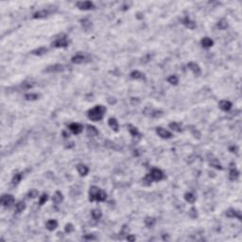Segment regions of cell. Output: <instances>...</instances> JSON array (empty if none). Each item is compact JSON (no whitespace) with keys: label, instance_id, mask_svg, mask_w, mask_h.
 <instances>
[{"label":"cell","instance_id":"6da1fadb","mask_svg":"<svg viewBox=\"0 0 242 242\" xmlns=\"http://www.w3.org/2000/svg\"><path fill=\"white\" fill-rule=\"evenodd\" d=\"M105 112H106V107L102 105H97L93 109L88 111V117L92 121H99L103 118Z\"/></svg>","mask_w":242,"mask_h":242},{"label":"cell","instance_id":"7a4b0ae2","mask_svg":"<svg viewBox=\"0 0 242 242\" xmlns=\"http://www.w3.org/2000/svg\"><path fill=\"white\" fill-rule=\"evenodd\" d=\"M107 198L106 193L103 190L99 189L97 186H91L90 191H89V200L90 202H94V200H97V202H104Z\"/></svg>","mask_w":242,"mask_h":242},{"label":"cell","instance_id":"3957f363","mask_svg":"<svg viewBox=\"0 0 242 242\" xmlns=\"http://www.w3.org/2000/svg\"><path fill=\"white\" fill-rule=\"evenodd\" d=\"M164 179V173L163 171L158 169V168H153L151 173L148 174L147 176L144 178V182L146 184H151L153 181H161Z\"/></svg>","mask_w":242,"mask_h":242},{"label":"cell","instance_id":"277c9868","mask_svg":"<svg viewBox=\"0 0 242 242\" xmlns=\"http://www.w3.org/2000/svg\"><path fill=\"white\" fill-rule=\"evenodd\" d=\"M52 46L55 47H66L68 46V41L65 35H61L60 37H58L57 39L54 41V43L52 44Z\"/></svg>","mask_w":242,"mask_h":242},{"label":"cell","instance_id":"5b68a950","mask_svg":"<svg viewBox=\"0 0 242 242\" xmlns=\"http://www.w3.org/2000/svg\"><path fill=\"white\" fill-rule=\"evenodd\" d=\"M77 7L79 9H83V11H88V9H95V5L93 4V2L91 1H81V2H77Z\"/></svg>","mask_w":242,"mask_h":242},{"label":"cell","instance_id":"8992f818","mask_svg":"<svg viewBox=\"0 0 242 242\" xmlns=\"http://www.w3.org/2000/svg\"><path fill=\"white\" fill-rule=\"evenodd\" d=\"M14 202V198L12 195H3L1 198V203L5 207H9Z\"/></svg>","mask_w":242,"mask_h":242},{"label":"cell","instance_id":"52a82bcc","mask_svg":"<svg viewBox=\"0 0 242 242\" xmlns=\"http://www.w3.org/2000/svg\"><path fill=\"white\" fill-rule=\"evenodd\" d=\"M65 70V66L63 65H50L48 67H46V69L44 70V72L47 73H55V72H63Z\"/></svg>","mask_w":242,"mask_h":242},{"label":"cell","instance_id":"ba28073f","mask_svg":"<svg viewBox=\"0 0 242 242\" xmlns=\"http://www.w3.org/2000/svg\"><path fill=\"white\" fill-rule=\"evenodd\" d=\"M156 132H157V134L160 136V137L164 138V139H168V138L172 137V133L163 128H157L156 129Z\"/></svg>","mask_w":242,"mask_h":242},{"label":"cell","instance_id":"9c48e42d","mask_svg":"<svg viewBox=\"0 0 242 242\" xmlns=\"http://www.w3.org/2000/svg\"><path fill=\"white\" fill-rule=\"evenodd\" d=\"M69 130H71V132L74 133V134H79V133H81L82 132V130H83V127L82 125L79 123H72L69 125Z\"/></svg>","mask_w":242,"mask_h":242},{"label":"cell","instance_id":"30bf717a","mask_svg":"<svg viewBox=\"0 0 242 242\" xmlns=\"http://www.w3.org/2000/svg\"><path fill=\"white\" fill-rule=\"evenodd\" d=\"M187 66H188V68L194 73V75L200 76V73H202V71H200V66L197 65V63H189L188 65H187Z\"/></svg>","mask_w":242,"mask_h":242},{"label":"cell","instance_id":"8fae6325","mask_svg":"<svg viewBox=\"0 0 242 242\" xmlns=\"http://www.w3.org/2000/svg\"><path fill=\"white\" fill-rule=\"evenodd\" d=\"M218 107L222 111H224V112H227V111H229L232 108V103L228 100H221L218 103Z\"/></svg>","mask_w":242,"mask_h":242},{"label":"cell","instance_id":"7c38bea8","mask_svg":"<svg viewBox=\"0 0 242 242\" xmlns=\"http://www.w3.org/2000/svg\"><path fill=\"white\" fill-rule=\"evenodd\" d=\"M226 216H228V218H237L238 219H241V214L239 211H237V210H235V209H230L228 210L227 212H226Z\"/></svg>","mask_w":242,"mask_h":242},{"label":"cell","instance_id":"4fadbf2b","mask_svg":"<svg viewBox=\"0 0 242 242\" xmlns=\"http://www.w3.org/2000/svg\"><path fill=\"white\" fill-rule=\"evenodd\" d=\"M182 23H183L184 26H186L187 28H189V30H194V28H196V24L195 22H193L192 20H190L189 17H186L184 19H183V21H182Z\"/></svg>","mask_w":242,"mask_h":242},{"label":"cell","instance_id":"5bb4252c","mask_svg":"<svg viewBox=\"0 0 242 242\" xmlns=\"http://www.w3.org/2000/svg\"><path fill=\"white\" fill-rule=\"evenodd\" d=\"M146 110L149 111V113H145V114H149V116L151 117H160L163 116V112L160 110H152V109H149V108H148V109H146Z\"/></svg>","mask_w":242,"mask_h":242},{"label":"cell","instance_id":"9a60e30c","mask_svg":"<svg viewBox=\"0 0 242 242\" xmlns=\"http://www.w3.org/2000/svg\"><path fill=\"white\" fill-rule=\"evenodd\" d=\"M49 12L46 11V9H42V11H36L35 13L33 14V18L35 19H43V18H46L47 17V15H48Z\"/></svg>","mask_w":242,"mask_h":242},{"label":"cell","instance_id":"2e32d148","mask_svg":"<svg viewBox=\"0 0 242 242\" xmlns=\"http://www.w3.org/2000/svg\"><path fill=\"white\" fill-rule=\"evenodd\" d=\"M46 226L48 231H53L58 227V222H57V220H55V219H49V220L46 222Z\"/></svg>","mask_w":242,"mask_h":242},{"label":"cell","instance_id":"e0dca14e","mask_svg":"<svg viewBox=\"0 0 242 242\" xmlns=\"http://www.w3.org/2000/svg\"><path fill=\"white\" fill-rule=\"evenodd\" d=\"M86 130H87V134L89 136H91V137H94V136H97L98 134V130H97V128L94 126H91V125H87L86 127Z\"/></svg>","mask_w":242,"mask_h":242},{"label":"cell","instance_id":"ac0fdd59","mask_svg":"<svg viewBox=\"0 0 242 242\" xmlns=\"http://www.w3.org/2000/svg\"><path fill=\"white\" fill-rule=\"evenodd\" d=\"M108 123H109V126L114 130V132H118L119 126H118V122H117L116 118L111 117V118H109V120H108Z\"/></svg>","mask_w":242,"mask_h":242},{"label":"cell","instance_id":"d6986e66","mask_svg":"<svg viewBox=\"0 0 242 242\" xmlns=\"http://www.w3.org/2000/svg\"><path fill=\"white\" fill-rule=\"evenodd\" d=\"M63 194L61 193L60 191H56L55 194L53 195V198H52L53 202L56 203V204H58V203H60L61 202H63Z\"/></svg>","mask_w":242,"mask_h":242},{"label":"cell","instance_id":"ffe728a7","mask_svg":"<svg viewBox=\"0 0 242 242\" xmlns=\"http://www.w3.org/2000/svg\"><path fill=\"white\" fill-rule=\"evenodd\" d=\"M130 78L134 79H145V75L137 70H134L130 73Z\"/></svg>","mask_w":242,"mask_h":242},{"label":"cell","instance_id":"44dd1931","mask_svg":"<svg viewBox=\"0 0 242 242\" xmlns=\"http://www.w3.org/2000/svg\"><path fill=\"white\" fill-rule=\"evenodd\" d=\"M202 46L203 47H206V48H208V47H211L213 44H214V42H213L212 39H210L209 37H204L203 39L202 40Z\"/></svg>","mask_w":242,"mask_h":242},{"label":"cell","instance_id":"7402d4cb","mask_svg":"<svg viewBox=\"0 0 242 242\" xmlns=\"http://www.w3.org/2000/svg\"><path fill=\"white\" fill-rule=\"evenodd\" d=\"M84 56L81 55V54H77V55H75L74 57L72 58V63H76V65H79V63H82L84 61Z\"/></svg>","mask_w":242,"mask_h":242},{"label":"cell","instance_id":"603a6c76","mask_svg":"<svg viewBox=\"0 0 242 242\" xmlns=\"http://www.w3.org/2000/svg\"><path fill=\"white\" fill-rule=\"evenodd\" d=\"M77 168H78V172L79 173L81 176H85V175L88 173V170H89L86 165H84L82 164H79Z\"/></svg>","mask_w":242,"mask_h":242},{"label":"cell","instance_id":"cb8c5ba5","mask_svg":"<svg viewBox=\"0 0 242 242\" xmlns=\"http://www.w3.org/2000/svg\"><path fill=\"white\" fill-rule=\"evenodd\" d=\"M155 223H156V219L154 218H151V216H148V218H146V219H145V225L147 226L148 228L153 227Z\"/></svg>","mask_w":242,"mask_h":242},{"label":"cell","instance_id":"d4e9b609","mask_svg":"<svg viewBox=\"0 0 242 242\" xmlns=\"http://www.w3.org/2000/svg\"><path fill=\"white\" fill-rule=\"evenodd\" d=\"M26 209V204L24 202H18L15 205V212L16 213H21Z\"/></svg>","mask_w":242,"mask_h":242},{"label":"cell","instance_id":"484cf974","mask_svg":"<svg viewBox=\"0 0 242 242\" xmlns=\"http://www.w3.org/2000/svg\"><path fill=\"white\" fill-rule=\"evenodd\" d=\"M128 130H129V132H130V134H132L133 137H136V136L140 137V133L138 132V130L136 129L135 127H133L132 125H128Z\"/></svg>","mask_w":242,"mask_h":242},{"label":"cell","instance_id":"4316f807","mask_svg":"<svg viewBox=\"0 0 242 242\" xmlns=\"http://www.w3.org/2000/svg\"><path fill=\"white\" fill-rule=\"evenodd\" d=\"M239 176V172L235 169V168H233V169L230 170V174H229V178H230L231 181H235Z\"/></svg>","mask_w":242,"mask_h":242},{"label":"cell","instance_id":"83f0119b","mask_svg":"<svg viewBox=\"0 0 242 242\" xmlns=\"http://www.w3.org/2000/svg\"><path fill=\"white\" fill-rule=\"evenodd\" d=\"M184 200H186L187 202L193 203L196 200V197L194 196L192 193H186V195H184Z\"/></svg>","mask_w":242,"mask_h":242},{"label":"cell","instance_id":"f1b7e54d","mask_svg":"<svg viewBox=\"0 0 242 242\" xmlns=\"http://www.w3.org/2000/svg\"><path fill=\"white\" fill-rule=\"evenodd\" d=\"M22 177H23V173L15 174L13 176V178H12V181H11L12 184H18L19 183H20V181L22 180Z\"/></svg>","mask_w":242,"mask_h":242},{"label":"cell","instance_id":"f546056e","mask_svg":"<svg viewBox=\"0 0 242 242\" xmlns=\"http://www.w3.org/2000/svg\"><path fill=\"white\" fill-rule=\"evenodd\" d=\"M101 216H102V213H101L100 210H98V209H94L93 211H92V216H93V218L95 219V220L99 219V218H101Z\"/></svg>","mask_w":242,"mask_h":242},{"label":"cell","instance_id":"4dcf8cb0","mask_svg":"<svg viewBox=\"0 0 242 242\" xmlns=\"http://www.w3.org/2000/svg\"><path fill=\"white\" fill-rule=\"evenodd\" d=\"M216 26H218L219 30H225V28H227V27H228V23L225 19H221V20H219L218 22V25H216Z\"/></svg>","mask_w":242,"mask_h":242},{"label":"cell","instance_id":"1f68e13d","mask_svg":"<svg viewBox=\"0 0 242 242\" xmlns=\"http://www.w3.org/2000/svg\"><path fill=\"white\" fill-rule=\"evenodd\" d=\"M46 52H47V48H46V47H40V48L33 50L32 54H34V55L40 56V55H43V54L46 53Z\"/></svg>","mask_w":242,"mask_h":242},{"label":"cell","instance_id":"d6a6232c","mask_svg":"<svg viewBox=\"0 0 242 242\" xmlns=\"http://www.w3.org/2000/svg\"><path fill=\"white\" fill-rule=\"evenodd\" d=\"M167 81L169 82L170 84H172V85H176V84L178 83V81H179V79H178L177 76H175V75H171V76H169V77L167 78Z\"/></svg>","mask_w":242,"mask_h":242},{"label":"cell","instance_id":"836d02e7","mask_svg":"<svg viewBox=\"0 0 242 242\" xmlns=\"http://www.w3.org/2000/svg\"><path fill=\"white\" fill-rule=\"evenodd\" d=\"M81 25L82 27H83L85 30H89L91 27H92V23L90 20H88V19H82L81 21Z\"/></svg>","mask_w":242,"mask_h":242},{"label":"cell","instance_id":"e575fe53","mask_svg":"<svg viewBox=\"0 0 242 242\" xmlns=\"http://www.w3.org/2000/svg\"><path fill=\"white\" fill-rule=\"evenodd\" d=\"M169 128L172 129L173 130H175V132H182V129H181L180 125H179L178 123H176V122L170 123V124H169Z\"/></svg>","mask_w":242,"mask_h":242},{"label":"cell","instance_id":"d590c367","mask_svg":"<svg viewBox=\"0 0 242 242\" xmlns=\"http://www.w3.org/2000/svg\"><path fill=\"white\" fill-rule=\"evenodd\" d=\"M39 97V95L37 94H27L25 95V98H26L27 100H36L37 98Z\"/></svg>","mask_w":242,"mask_h":242},{"label":"cell","instance_id":"8d00e7d4","mask_svg":"<svg viewBox=\"0 0 242 242\" xmlns=\"http://www.w3.org/2000/svg\"><path fill=\"white\" fill-rule=\"evenodd\" d=\"M210 165H211L213 167L216 168V169H222V167H221V165L218 163V160H216V159H213V160H212V162H210Z\"/></svg>","mask_w":242,"mask_h":242},{"label":"cell","instance_id":"74e56055","mask_svg":"<svg viewBox=\"0 0 242 242\" xmlns=\"http://www.w3.org/2000/svg\"><path fill=\"white\" fill-rule=\"evenodd\" d=\"M38 194H39L38 190H36V189H31L30 192L28 193V198L34 199V198H36V197H38Z\"/></svg>","mask_w":242,"mask_h":242},{"label":"cell","instance_id":"f35d334b","mask_svg":"<svg viewBox=\"0 0 242 242\" xmlns=\"http://www.w3.org/2000/svg\"><path fill=\"white\" fill-rule=\"evenodd\" d=\"M189 216L192 218H196L197 216H198V213H197V210L195 208H191L190 211H189Z\"/></svg>","mask_w":242,"mask_h":242},{"label":"cell","instance_id":"ab89813d","mask_svg":"<svg viewBox=\"0 0 242 242\" xmlns=\"http://www.w3.org/2000/svg\"><path fill=\"white\" fill-rule=\"evenodd\" d=\"M47 199H48V197H47L46 194H43L42 196L40 197V200H39V204L40 205H43L44 202H46Z\"/></svg>","mask_w":242,"mask_h":242},{"label":"cell","instance_id":"60d3db41","mask_svg":"<svg viewBox=\"0 0 242 242\" xmlns=\"http://www.w3.org/2000/svg\"><path fill=\"white\" fill-rule=\"evenodd\" d=\"M65 230L66 233L70 234V233H72V232L74 231V227H73V225H72V224H70V223H69V224H66V225H65Z\"/></svg>","mask_w":242,"mask_h":242},{"label":"cell","instance_id":"b9f144b4","mask_svg":"<svg viewBox=\"0 0 242 242\" xmlns=\"http://www.w3.org/2000/svg\"><path fill=\"white\" fill-rule=\"evenodd\" d=\"M84 238L85 239H92V240L95 239V237H94V235H84Z\"/></svg>","mask_w":242,"mask_h":242},{"label":"cell","instance_id":"7bdbcfd3","mask_svg":"<svg viewBox=\"0 0 242 242\" xmlns=\"http://www.w3.org/2000/svg\"><path fill=\"white\" fill-rule=\"evenodd\" d=\"M127 239H128L129 241H134V240H135V237H133V235H129V237H127Z\"/></svg>","mask_w":242,"mask_h":242},{"label":"cell","instance_id":"ee69618b","mask_svg":"<svg viewBox=\"0 0 242 242\" xmlns=\"http://www.w3.org/2000/svg\"><path fill=\"white\" fill-rule=\"evenodd\" d=\"M230 149H231V151H237V147H233V148H231Z\"/></svg>","mask_w":242,"mask_h":242}]
</instances>
